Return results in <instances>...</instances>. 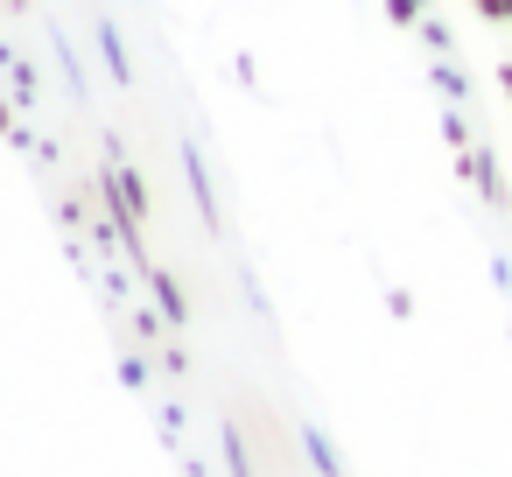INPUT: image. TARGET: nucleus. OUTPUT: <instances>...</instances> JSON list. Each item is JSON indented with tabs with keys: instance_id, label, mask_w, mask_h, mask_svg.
I'll return each mask as SVG.
<instances>
[{
	"instance_id": "nucleus-1",
	"label": "nucleus",
	"mask_w": 512,
	"mask_h": 477,
	"mask_svg": "<svg viewBox=\"0 0 512 477\" xmlns=\"http://www.w3.org/2000/svg\"><path fill=\"white\" fill-rule=\"evenodd\" d=\"M477 8L491 15V29H505V36H512V0H477Z\"/></svg>"
},
{
	"instance_id": "nucleus-2",
	"label": "nucleus",
	"mask_w": 512,
	"mask_h": 477,
	"mask_svg": "<svg viewBox=\"0 0 512 477\" xmlns=\"http://www.w3.org/2000/svg\"><path fill=\"white\" fill-rule=\"evenodd\" d=\"M22 8H29V0H0V15H22Z\"/></svg>"
}]
</instances>
